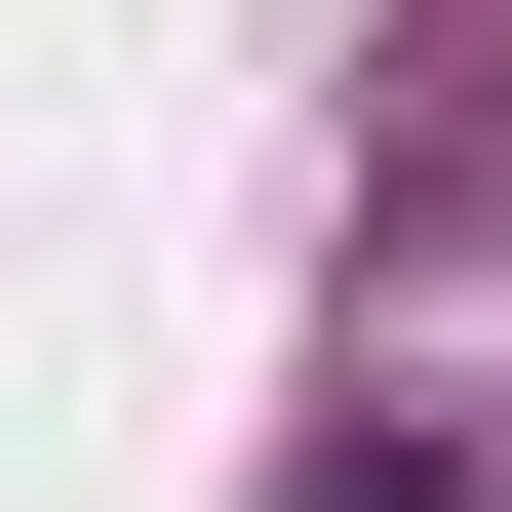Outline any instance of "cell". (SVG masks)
Masks as SVG:
<instances>
[{"instance_id":"obj_1","label":"cell","mask_w":512,"mask_h":512,"mask_svg":"<svg viewBox=\"0 0 512 512\" xmlns=\"http://www.w3.org/2000/svg\"><path fill=\"white\" fill-rule=\"evenodd\" d=\"M316 512H512V158H434V197H394V276H355V434H316Z\"/></svg>"}]
</instances>
